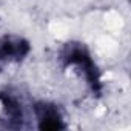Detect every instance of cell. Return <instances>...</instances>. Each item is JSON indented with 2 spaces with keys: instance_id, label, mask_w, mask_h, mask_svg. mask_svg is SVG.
I'll return each mask as SVG.
<instances>
[{
  "instance_id": "6da1fadb",
  "label": "cell",
  "mask_w": 131,
  "mask_h": 131,
  "mask_svg": "<svg viewBox=\"0 0 131 131\" xmlns=\"http://www.w3.org/2000/svg\"><path fill=\"white\" fill-rule=\"evenodd\" d=\"M26 51H28V46L20 39L14 40V39H8L6 37L5 40L0 42V59H6V60L19 59Z\"/></svg>"
}]
</instances>
